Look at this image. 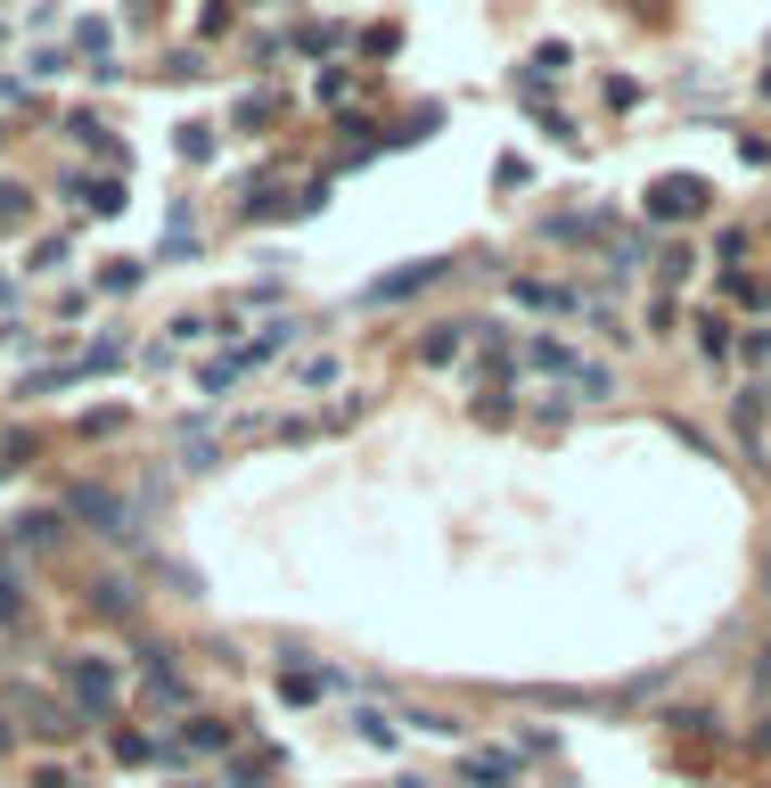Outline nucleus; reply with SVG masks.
I'll use <instances>...</instances> for the list:
<instances>
[{
  "label": "nucleus",
  "mask_w": 771,
  "mask_h": 788,
  "mask_svg": "<svg viewBox=\"0 0 771 788\" xmlns=\"http://www.w3.org/2000/svg\"><path fill=\"white\" fill-rule=\"evenodd\" d=\"M755 748H771V723H763V732H755Z\"/></svg>",
  "instance_id": "obj_13"
},
{
  "label": "nucleus",
  "mask_w": 771,
  "mask_h": 788,
  "mask_svg": "<svg viewBox=\"0 0 771 788\" xmlns=\"http://www.w3.org/2000/svg\"><path fill=\"white\" fill-rule=\"evenodd\" d=\"M526 361H533V370H558V378H574L583 394H607V386H616V378H607L599 361H583L574 345H558V338H533V345H526Z\"/></svg>",
  "instance_id": "obj_3"
},
{
  "label": "nucleus",
  "mask_w": 771,
  "mask_h": 788,
  "mask_svg": "<svg viewBox=\"0 0 771 788\" xmlns=\"http://www.w3.org/2000/svg\"><path fill=\"white\" fill-rule=\"evenodd\" d=\"M99 288H108V296H124V288H140V263H108V271H99Z\"/></svg>",
  "instance_id": "obj_9"
},
{
  "label": "nucleus",
  "mask_w": 771,
  "mask_h": 788,
  "mask_svg": "<svg viewBox=\"0 0 771 788\" xmlns=\"http://www.w3.org/2000/svg\"><path fill=\"white\" fill-rule=\"evenodd\" d=\"M698 345H706V361H722V354H731V320H722V313H698Z\"/></svg>",
  "instance_id": "obj_7"
},
{
  "label": "nucleus",
  "mask_w": 771,
  "mask_h": 788,
  "mask_svg": "<svg viewBox=\"0 0 771 788\" xmlns=\"http://www.w3.org/2000/svg\"><path fill=\"white\" fill-rule=\"evenodd\" d=\"M459 345H468V338H459V329H435V338H427V361H452Z\"/></svg>",
  "instance_id": "obj_11"
},
{
  "label": "nucleus",
  "mask_w": 771,
  "mask_h": 788,
  "mask_svg": "<svg viewBox=\"0 0 771 788\" xmlns=\"http://www.w3.org/2000/svg\"><path fill=\"white\" fill-rule=\"evenodd\" d=\"M279 690H288V698H295V707H313V698H320V690H329V682H320V674H288V682H279Z\"/></svg>",
  "instance_id": "obj_10"
},
{
  "label": "nucleus",
  "mask_w": 771,
  "mask_h": 788,
  "mask_svg": "<svg viewBox=\"0 0 771 788\" xmlns=\"http://www.w3.org/2000/svg\"><path fill=\"white\" fill-rule=\"evenodd\" d=\"M189 748H198V755H222V748H230V723H222V714H198V723L181 732V755Z\"/></svg>",
  "instance_id": "obj_6"
},
{
  "label": "nucleus",
  "mask_w": 771,
  "mask_h": 788,
  "mask_svg": "<svg viewBox=\"0 0 771 788\" xmlns=\"http://www.w3.org/2000/svg\"><path fill=\"white\" fill-rule=\"evenodd\" d=\"M731 296H747V304H763V313H771V280H731Z\"/></svg>",
  "instance_id": "obj_12"
},
{
  "label": "nucleus",
  "mask_w": 771,
  "mask_h": 788,
  "mask_svg": "<svg viewBox=\"0 0 771 788\" xmlns=\"http://www.w3.org/2000/svg\"><path fill=\"white\" fill-rule=\"evenodd\" d=\"M74 509H83V518H99V534H115V543H131V509H115L108 493H74Z\"/></svg>",
  "instance_id": "obj_5"
},
{
  "label": "nucleus",
  "mask_w": 771,
  "mask_h": 788,
  "mask_svg": "<svg viewBox=\"0 0 771 788\" xmlns=\"http://www.w3.org/2000/svg\"><path fill=\"white\" fill-rule=\"evenodd\" d=\"M648 223H698L706 206H715V181H698V173H657V181L641 189Z\"/></svg>",
  "instance_id": "obj_1"
},
{
  "label": "nucleus",
  "mask_w": 771,
  "mask_h": 788,
  "mask_svg": "<svg viewBox=\"0 0 771 788\" xmlns=\"http://www.w3.org/2000/svg\"><path fill=\"white\" fill-rule=\"evenodd\" d=\"M403 788H427V780H403Z\"/></svg>",
  "instance_id": "obj_14"
},
{
  "label": "nucleus",
  "mask_w": 771,
  "mask_h": 788,
  "mask_svg": "<svg viewBox=\"0 0 771 788\" xmlns=\"http://www.w3.org/2000/svg\"><path fill=\"white\" fill-rule=\"evenodd\" d=\"M452 263H410V271H386V280H369V304H403V296H419V288H435Z\"/></svg>",
  "instance_id": "obj_4"
},
{
  "label": "nucleus",
  "mask_w": 771,
  "mask_h": 788,
  "mask_svg": "<svg viewBox=\"0 0 771 788\" xmlns=\"http://www.w3.org/2000/svg\"><path fill=\"white\" fill-rule=\"evenodd\" d=\"M66 690L83 698V714H108L124 698V674H115L108 657H66Z\"/></svg>",
  "instance_id": "obj_2"
},
{
  "label": "nucleus",
  "mask_w": 771,
  "mask_h": 788,
  "mask_svg": "<svg viewBox=\"0 0 771 788\" xmlns=\"http://www.w3.org/2000/svg\"><path fill=\"white\" fill-rule=\"evenodd\" d=\"M509 755H468V780H477V788H501V780H509Z\"/></svg>",
  "instance_id": "obj_8"
}]
</instances>
